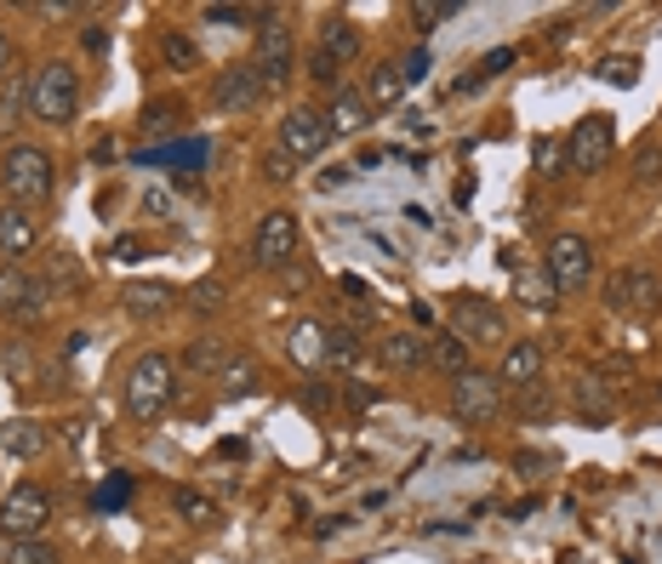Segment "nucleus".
<instances>
[{"label": "nucleus", "mask_w": 662, "mask_h": 564, "mask_svg": "<svg viewBox=\"0 0 662 564\" xmlns=\"http://www.w3.org/2000/svg\"><path fill=\"white\" fill-rule=\"evenodd\" d=\"M178 400V365L166 354H143L126 371V416L131 422H160Z\"/></svg>", "instance_id": "obj_1"}, {"label": "nucleus", "mask_w": 662, "mask_h": 564, "mask_svg": "<svg viewBox=\"0 0 662 564\" xmlns=\"http://www.w3.org/2000/svg\"><path fill=\"white\" fill-rule=\"evenodd\" d=\"M75 115H81V75H75V63L46 57L41 69L29 75V120L70 126Z\"/></svg>", "instance_id": "obj_2"}, {"label": "nucleus", "mask_w": 662, "mask_h": 564, "mask_svg": "<svg viewBox=\"0 0 662 564\" xmlns=\"http://www.w3.org/2000/svg\"><path fill=\"white\" fill-rule=\"evenodd\" d=\"M0 188H7V200L35 212L52 200V154L41 143H12L0 154Z\"/></svg>", "instance_id": "obj_3"}, {"label": "nucleus", "mask_w": 662, "mask_h": 564, "mask_svg": "<svg viewBox=\"0 0 662 564\" xmlns=\"http://www.w3.org/2000/svg\"><path fill=\"white\" fill-rule=\"evenodd\" d=\"M252 69H257V80H263V97H269V91H286V80L297 75V41H291V23H286V12H275V7H263V18H257V52H252Z\"/></svg>", "instance_id": "obj_4"}, {"label": "nucleus", "mask_w": 662, "mask_h": 564, "mask_svg": "<svg viewBox=\"0 0 662 564\" xmlns=\"http://www.w3.org/2000/svg\"><path fill=\"white\" fill-rule=\"evenodd\" d=\"M52 524V490L46 485H12L0 496V536L7 542H35Z\"/></svg>", "instance_id": "obj_5"}, {"label": "nucleus", "mask_w": 662, "mask_h": 564, "mask_svg": "<svg viewBox=\"0 0 662 564\" xmlns=\"http://www.w3.org/2000/svg\"><path fill=\"white\" fill-rule=\"evenodd\" d=\"M52 303V285L41 274H29L23 262H0V314H12L18 325H35Z\"/></svg>", "instance_id": "obj_6"}, {"label": "nucleus", "mask_w": 662, "mask_h": 564, "mask_svg": "<svg viewBox=\"0 0 662 564\" xmlns=\"http://www.w3.org/2000/svg\"><path fill=\"white\" fill-rule=\"evenodd\" d=\"M617 149V120L611 115H583L572 126V138H566V172H600V165L611 160Z\"/></svg>", "instance_id": "obj_7"}, {"label": "nucleus", "mask_w": 662, "mask_h": 564, "mask_svg": "<svg viewBox=\"0 0 662 564\" xmlns=\"http://www.w3.org/2000/svg\"><path fill=\"white\" fill-rule=\"evenodd\" d=\"M451 416L469 422V427H485L503 416V382H496L491 371H462L451 382Z\"/></svg>", "instance_id": "obj_8"}, {"label": "nucleus", "mask_w": 662, "mask_h": 564, "mask_svg": "<svg viewBox=\"0 0 662 564\" xmlns=\"http://www.w3.org/2000/svg\"><path fill=\"white\" fill-rule=\"evenodd\" d=\"M543 274L554 280V291H583L594 280V246L583 235H554L543 246Z\"/></svg>", "instance_id": "obj_9"}, {"label": "nucleus", "mask_w": 662, "mask_h": 564, "mask_svg": "<svg viewBox=\"0 0 662 564\" xmlns=\"http://www.w3.org/2000/svg\"><path fill=\"white\" fill-rule=\"evenodd\" d=\"M331 143V131H325V109L314 104H291L280 115V154L297 165V160H314L320 149Z\"/></svg>", "instance_id": "obj_10"}, {"label": "nucleus", "mask_w": 662, "mask_h": 564, "mask_svg": "<svg viewBox=\"0 0 662 564\" xmlns=\"http://www.w3.org/2000/svg\"><path fill=\"white\" fill-rule=\"evenodd\" d=\"M451 330L469 348L474 343H496V348L509 343V319H503L496 303H485V296H457V303H451Z\"/></svg>", "instance_id": "obj_11"}, {"label": "nucleus", "mask_w": 662, "mask_h": 564, "mask_svg": "<svg viewBox=\"0 0 662 564\" xmlns=\"http://www.w3.org/2000/svg\"><path fill=\"white\" fill-rule=\"evenodd\" d=\"M297 246H303L297 217L291 212H269L257 223V235H252V262H257V269H286V262H297Z\"/></svg>", "instance_id": "obj_12"}, {"label": "nucleus", "mask_w": 662, "mask_h": 564, "mask_svg": "<svg viewBox=\"0 0 662 564\" xmlns=\"http://www.w3.org/2000/svg\"><path fill=\"white\" fill-rule=\"evenodd\" d=\"M606 308L611 314H651L656 308V274L640 269V262H628L606 280Z\"/></svg>", "instance_id": "obj_13"}, {"label": "nucleus", "mask_w": 662, "mask_h": 564, "mask_svg": "<svg viewBox=\"0 0 662 564\" xmlns=\"http://www.w3.org/2000/svg\"><path fill=\"white\" fill-rule=\"evenodd\" d=\"M263 104V80L252 63H228V69H217V86H212V109L217 115H246Z\"/></svg>", "instance_id": "obj_14"}, {"label": "nucleus", "mask_w": 662, "mask_h": 564, "mask_svg": "<svg viewBox=\"0 0 662 564\" xmlns=\"http://www.w3.org/2000/svg\"><path fill=\"white\" fill-rule=\"evenodd\" d=\"M503 388H532V382H543V348L537 343H503L496 348V371H491Z\"/></svg>", "instance_id": "obj_15"}, {"label": "nucleus", "mask_w": 662, "mask_h": 564, "mask_svg": "<svg viewBox=\"0 0 662 564\" xmlns=\"http://www.w3.org/2000/svg\"><path fill=\"white\" fill-rule=\"evenodd\" d=\"M366 126H372L366 91H360V86H338V91H331V104H325V131H331V138H360Z\"/></svg>", "instance_id": "obj_16"}, {"label": "nucleus", "mask_w": 662, "mask_h": 564, "mask_svg": "<svg viewBox=\"0 0 662 564\" xmlns=\"http://www.w3.org/2000/svg\"><path fill=\"white\" fill-rule=\"evenodd\" d=\"M35 246H41V223L29 217L23 206H0V257H7V262H23Z\"/></svg>", "instance_id": "obj_17"}, {"label": "nucleus", "mask_w": 662, "mask_h": 564, "mask_svg": "<svg viewBox=\"0 0 662 564\" xmlns=\"http://www.w3.org/2000/svg\"><path fill=\"white\" fill-rule=\"evenodd\" d=\"M206 154L212 143L206 138H178V143H149L138 154V165H172V172H206Z\"/></svg>", "instance_id": "obj_18"}, {"label": "nucleus", "mask_w": 662, "mask_h": 564, "mask_svg": "<svg viewBox=\"0 0 662 564\" xmlns=\"http://www.w3.org/2000/svg\"><path fill=\"white\" fill-rule=\"evenodd\" d=\"M377 354H383L388 371L412 377V371H423V365H428V337H417V330H388V337L377 343Z\"/></svg>", "instance_id": "obj_19"}, {"label": "nucleus", "mask_w": 662, "mask_h": 564, "mask_svg": "<svg viewBox=\"0 0 662 564\" xmlns=\"http://www.w3.org/2000/svg\"><path fill=\"white\" fill-rule=\"evenodd\" d=\"M572 411H577L583 422H611V416H617V393H606L600 377H577V382H572Z\"/></svg>", "instance_id": "obj_20"}, {"label": "nucleus", "mask_w": 662, "mask_h": 564, "mask_svg": "<svg viewBox=\"0 0 662 564\" xmlns=\"http://www.w3.org/2000/svg\"><path fill=\"white\" fill-rule=\"evenodd\" d=\"M286 354L303 365V371H320L325 365V325L320 319H297L291 337H286Z\"/></svg>", "instance_id": "obj_21"}, {"label": "nucleus", "mask_w": 662, "mask_h": 564, "mask_svg": "<svg viewBox=\"0 0 662 564\" xmlns=\"http://www.w3.org/2000/svg\"><path fill=\"white\" fill-rule=\"evenodd\" d=\"M428 365L457 382L462 371H474V354H469V343H462L457 330H440V337H428Z\"/></svg>", "instance_id": "obj_22"}, {"label": "nucleus", "mask_w": 662, "mask_h": 564, "mask_svg": "<svg viewBox=\"0 0 662 564\" xmlns=\"http://www.w3.org/2000/svg\"><path fill=\"white\" fill-rule=\"evenodd\" d=\"M228 365V348L217 343V337H194V343H183V354H178V371L183 377H217Z\"/></svg>", "instance_id": "obj_23"}, {"label": "nucleus", "mask_w": 662, "mask_h": 564, "mask_svg": "<svg viewBox=\"0 0 662 564\" xmlns=\"http://www.w3.org/2000/svg\"><path fill=\"white\" fill-rule=\"evenodd\" d=\"M172 513H178L183 524H194V530H212V524H223V508L212 502L206 490H194V485H178V490H172Z\"/></svg>", "instance_id": "obj_24"}, {"label": "nucleus", "mask_w": 662, "mask_h": 564, "mask_svg": "<svg viewBox=\"0 0 662 564\" xmlns=\"http://www.w3.org/2000/svg\"><path fill=\"white\" fill-rule=\"evenodd\" d=\"M514 296L532 314H554L559 308V291H554V280L543 274V269H514Z\"/></svg>", "instance_id": "obj_25"}, {"label": "nucleus", "mask_w": 662, "mask_h": 564, "mask_svg": "<svg viewBox=\"0 0 662 564\" xmlns=\"http://www.w3.org/2000/svg\"><path fill=\"white\" fill-rule=\"evenodd\" d=\"M360 91H366V104H372V109H394V104L406 97V75H401V63H377V69L366 75V86H360Z\"/></svg>", "instance_id": "obj_26"}, {"label": "nucleus", "mask_w": 662, "mask_h": 564, "mask_svg": "<svg viewBox=\"0 0 662 564\" xmlns=\"http://www.w3.org/2000/svg\"><path fill=\"white\" fill-rule=\"evenodd\" d=\"M360 359H366L360 330H354V325H331V330H325V365H331V371H354Z\"/></svg>", "instance_id": "obj_27"}, {"label": "nucleus", "mask_w": 662, "mask_h": 564, "mask_svg": "<svg viewBox=\"0 0 662 564\" xmlns=\"http://www.w3.org/2000/svg\"><path fill=\"white\" fill-rule=\"evenodd\" d=\"M57 296H75L81 285H86V269L75 262V251L70 246H57V251H46V274H41Z\"/></svg>", "instance_id": "obj_28"}, {"label": "nucleus", "mask_w": 662, "mask_h": 564, "mask_svg": "<svg viewBox=\"0 0 662 564\" xmlns=\"http://www.w3.org/2000/svg\"><path fill=\"white\" fill-rule=\"evenodd\" d=\"M320 52L338 57V63H354V57H360V29H354L343 12L325 18V23H320Z\"/></svg>", "instance_id": "obj_29"}, {"label": "nucleus", "mask_w": 662, "mask_h": 564, "mask_svg": "<svg viewBox=\"0 0 662 564\" xmlns=\"http://www.w3.org/2000/svg\"><path fill=\"white\" fill-rule=\"evenodd\" d=\"M217 388H223V400H246V393H257L263 388L257 359H228L223 371H217Z\"/></svg>", "instance_id": "obj_30"}, {"label": "nucleus", "mask_w": 662, "mask_h": 564, "mask_svg": "<svg viewBox=\"0 0 662 564\" xmlns=\"http://www.w3.org/2000/svg\"><path fill=\"white\" fill-rule=\"evenodd\" d=\"M120 303H126L131 319H154V314H166L172 291H166V285H126V291H120Z\"/></svg>", "instance_id": "obj_31"}, {"label": "nucleus", "mask_w": 662, "mask_h": 564, "mask_svg": "<svg viewBox=\"0 0 662 564\" xmlns=\"http://www.w3.org/2000/svg\"><path fill=\"white\" fill-rule=\"evenodd\" d=\"M514 416L520 422H548L554 416V388H543V382L514 388Z\"/></svg>", "instance_id": "obj_32"}, {"label": "nucleus", "mask_w": 662, "mask_h": 564, "mask_svg": "<svg viewBox=\"0 0 662 564\" xmlns=\"http://www.w3.org/2000/svg\"><path fill=\"white\" fill-rule=\"evenodd\" d=\"M23 115H29V80L12 75L7 86H0V131H12Z\"/></svg>", "instance_id": "obj_33"}, {"label": "nucleus", "mask_w": 662, "mask_h": 564, "mask_svg": "<svg viewBox=\"0 0 662 564\" xmlns=\"http://www.w3.org/2000/svg\"><path fill=\"white\" fill-rule=\"evenodd\" d=\"M189 308H194V314H223V308H228V291H223V280H217V274L194 280V285H189Z\"/></svg>", "instance_id": "obj_34"}, {"label": "nucleus", "mask_w": 662, "mask_h": 564, "mask_svg": "<svg viewBox=\"0 0 662 564\" xmlns=\"http://www.w3.org/2000/svg\"><path fill=\"white\" fill-rule=\"evenodd\" d=\"M457 12H462V0H417V7H412V23L423 29V35H435V29L451 23Z\"/></svg>", "instance_id": "obj_35"}, {"label": "nucleus", "mask_w": 662, "mask_h": 564, "mask_svg": "<svg viewBox=\"0 0 662 564\" xmlns=\"http://www.w3.org/2000/svg\"><path fill=\"white\" fill-rule=\"evenodd\" d=\"M509 63H514V46H491V52L480 57V69H474V75H462V80H457V91H474V86H485L491 75H503V69H509Z\"/></svg>", "instance_id": "obj_36"}, {"label": "nucleus", "mask_w": 662, "mask_h": 564, "mask_svg": "<svg viewBox=\"0 0 662 564\" xmlns=\"http://www.w3.org/2000/svg\"><path fill=\"white\" fill-rule=\"evenodd\" d=\"M178 120H183V104H178V97H160V104L143 109V131H149V138H166V131H178Z\"/></svg>", "instance_id": "obj_37"}, {"label": "nucleus", "mask_w": 662, "mask_h": 564, "mask_svg": "<svg viewBox=\"0 0 662 564\" xmlns=\"http://www.w3.org/2000/svg\"><path fill=\"white\" fill-rule=\"evenodd\" d=\"M160 57H166V69H178V75H183V69H194V63H201V46L172 29V35L160 41Z\"/></svg>", "instance_id": "obj_38"}, {"label": "nucleus", "mask_w": 662, "mask_h": 564, "mask_svg": "<svg viewBox=\"0 0 662 564\" xmlns=\"http://www.w3.org/2000/svg\"><path fill=\"white\" fill-rule=\"evenodd\" d=\"M7 451H12V456H41V451H46L41 422H12V427H7Z\"/></svg>", "instance_id": "obj_39"}, {"label": "nucleus", "mask_w": 662, "mask_h": 564, "mask_svg": "<svg viewBox=\"0 0 662 564\" xmlns=\"http://www.w3.org/2000/svg\"><path fill=\"white\" fill-rule=\"evenodd\" d=\"M7 564H63V558L52 542L35 536V542H7Z\"/></svg>", "instance_id": "obj_40"}, {"label": "nucleus", "mask_w": 662, "mask_h": 564, "mask_svg": "<svg viewBox=\"0 0 662 564\" xmlns=\"http://www.w3.org/2000/svg\"><path fill=\"white\" fill-rule=\"evenodd\" d=\"M194 18H201V23H217V29H235V23H252V18H263V7H201Z\"/></svg>", "instance_id": "obj_41"}, {"label": "nucleus", "mask_w": 662, "mask_h": 564, "mask_svg": "<svg viewBox=\"0 0 662 564\" xmlns=\"http://www.w3.org/2000/svg\"><path fill=\"white\" fill-rule=\"evenodd\" d=\"M303 69H309V80H314V86H325V91H338V69H343L338 57H325V52L314 46V52H309V63H303Z\"/></svg>", "instance_id": "obj_42"}, {"label": "nucleus", "mask_w": 662, "mask_h": 564, "mask_svg": "<svg viewBox=\"0 0 662 564\" xmlns=\"http://www.w3.org/2000/svg\"><path fill=\"white\" fill-rule=\"evenodd\" d=\"M338 405H343L338 388H325V382H309V388H303V411H309V416H331Z\"/></svg>", "instance_id": "obj_43"}, {"label": "nucleus", "mask_w": 662, "mask_h": 564, "mask_svg": "<svg viewBox=\"0 0 662 564\" xmlns=\"http://www.w3.org/2000/svg\"><path fill=\"white\" fill-rule=\"evenodd\" d=\"M338 400H343L349 411H372V405L383 400V393H377V388H366V382H354V377H349V382H338Z\"/></svg>", "instance_id": "obj_44"}, {"label": "nucleus", "mask_w": 662, "mask_h": 564, "mask_svg": "<svg viewBox=\"0 0 662 564\" xmlns=\"http://www.w3.org/2000/svg\"><path fill=\"white\" fill-rule=\"evenodd\" d=\"M600 80H611V86H634V80H640V63H634V57H600Z\"/></svg>", "instance_id": "obj_45"}, {"label": "nucleus", "mask_w": 662, "mask_h": 564, "mask_svg": "<svg viewBox=\"0 0 662 564\" xmlns=\"http://www.w3.org/2000/svg\"><path fill=\"white\" fill-rule=\"evenodd\" d=\"M126 496H131V479H126V474H109V485L97 490V508L115 513V508H126Z\"/></svg>", "instance_id": "obj_46"}, {"label": "nucleus", "mask_w": 662, "mask_h": 564, "mask_svg": "<svg viewBox=\"0 0 662 564\" xmlns=\"http://www.w3.org/2000/svg\"><path fill=\"white\" fill-rule=\"evenodd\" d=\"M428 69H435V52H428V46L406 52V63H401V75H406V86H412V80H428Z\"/></svg>", "instance_id": "obj_47"}, {"label": "nucleus", "mask_w": 662, "mask_h": 564, "mask_svg": "<svg viewBox=\"0 0 662 564\" xmlns=\"http://www.w3.org/2000/svg\"><path fill=\"white\" fill-rule=\"evenodd\" d=\"M634 160H640V165H634L640 177H651V183L662 177V149H656V143H640V154H634Z\"/></svg>", "instance_id": "obj_48"}, {"label": "nucleus", "mask_w": 662, "mask_h": 564, "mask_svg": "<svg viewBox=\"0 0 662 564\" xmlns=\"http://www.w3.org/2000/svg\"><path fill=\"white\" fill-rule=\"evenodd\" d=\"M115 257H120V262H138V257H143V246L126 235V240H115Z\"/></svg>", "instance_id": "obj_49"}, {"label": "nucleus", "mask_w": 662, "mask_h": 564, "mask_svg": "<svg viewBox=\"0 0 662 564\" xmlns=\"http://www.w3.org/2000/svg\"><path fill=\"white\" fill-rule=\"evenodd\" d=\"M86 52H109V29L92 23V29H86Z\"/></svg>", "instance_id": "obj_50"}, {"label": "nucleus", "mask_w": 662, "mask_h": 564, "mask_svg": "<svg viewBox=\"0 0 662 564\" xmlns=\"http://www.w3.org/2000/svg\"><path fill=\"white\" fill-rule=\"evenodd\" d=\"M0 75H12V35L0 29Z\"/></svg>", "instance_id": "obj_51"}, {"label": "nucleus", "mask_w": 662, "mask_h": 564, "mask_svg": "<svg viewBox=\"0 0 662 564\" xmlns=\"http://www.w3.org/2000/svg\"><path fill=\"white\" fill-rule=\"evenodd\" d=\"M412 319H417V325H423V330H428V325H435V319H440V314H435V308H428V303H412Z\"/></svg>", "instance_id": "obj_52"}, {"label": "nucleus", "mask_w": 662, "mask_h": 564, "mask_svg": "<svg viewBox=\"0 0 662 564\" xmlns=\"http://www.w3.org/2000/svg\"><path fill=\"white\" fill-rule=\"evenodd\" d=\"M656 308H662V280H656Z\"/></svg>", "instance_id": "obj_53"}, {"label": "nucleus", "mask_w": 662, "mask_h": 564, "mask_svg": "<svg viewBox=\"0 0 662 564\" xmlns=\"http://www.w3.org/2000/svg\"><path fill=\"white\" fill-rule=\"evenodd\" d=\"M656 400H662V382H656Z\"/></svg>", "instance_id": "obj_54"}]
</instances>
